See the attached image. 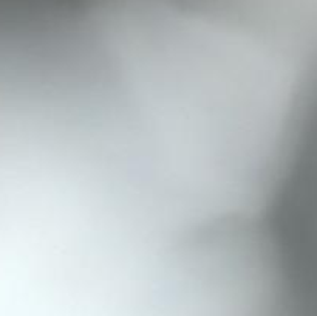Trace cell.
Returning a JSON list of instances; mask_svg holds the SVG:
<instances>
[{"label":"cell","instance_id":"6da1fadb","mask_svg":"<svg viewBox=\"0 0 317 316\" xmlns=\"http://www.w3.org/2000/svg\"><path fill=\"white\" fill-rule=\"evenodd\" d=\"M0 316H82L48 294L0 271Z\"/></svg>","mask_w":317,"mask_h":316}]
</instances>
